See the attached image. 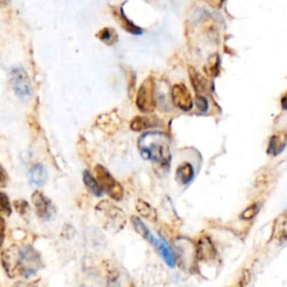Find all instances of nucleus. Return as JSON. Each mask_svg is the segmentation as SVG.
Returning a JSON list of instances; mask_svg holds the SVG:
<instances>
[{
  "label": "nucleus",
  "mask_w": 287,
  "mask_h": 287,
  "mask_svg": "<svg viewBox=\"0 0 287 287\" xmlns=\"http://www.w3.org/2000/svg\"><path fill=\"white\" fill-rule=\"evenodd\" d=\"M152 245H154L156 247V249L158 250L159 255L162 256V258L164 259V262L166 263L167 266H169L170 268H173L176 265V256L173 251L172 248L168 246V244L165 241L163 238L161 239H156L154 240V242Z\"/></svg>",
  "instance_id": "ddd939ff"
},
{
  "label": "nucleus",
  "mask_w": 287,
  "mask_h": 287,
  "mask_svg": "<svg viewBox=\"0 0 287 287\" xmlns=\"http://www.w3.org/2000/svg\"><path fill=\"white\" fill-rule=\"evenodd\" d=\"M9 83L21 101L27 102L32 98V85L28 74L21 66H14L9 74Z\"/></svg>",
  "instance_id": "7ed1b4c3"
},
{
  "label": "nucleus",
  "mask_w": 287,
  "mask_h": 287,
  "mask_svg": "<svg viewBox=\"0 0 287 287\" xmlns=\"http://www.w3.org/2000/svg\"><path fill=\"white\" fill-rule=\"evenodd\" d=\"M97 37L99 38V41L107 44L109 46L114 45V44L118 42L117 32L113 28H110V27H104V28L99 31L97 33Z\"/></svg>",
  "instance_id": "5701e85b"
},
{
  "label": "nucleus",
  "mask_w": 287,
  "mask_h": 287,
  "mask_svg": "<svg viewBox=\"0 0 287 287\" xmlns=\"http://www.w3.org/2000/svg\"><path fill=\"white\" fill-rule=\"evenodd\" d=\"M28 181L31 185L43 186L47 181V169L42 164H36L28 172Z\"/></svg>",
  "instance_id": "f3484780"
},
{
  "label": "nucleus",
  "mask_w": 287,
  "mask_h": 287,
  "mask_svg": "<svg viewBox=\"0 0 287 287\" xmlns=\"http://www.w3.org/2000/svg\"><path fill=\"white\" fill-rule=\"evenodd\" d=\"M189 74H190V80L191 83L194 88L196 96H203L208 92V81L206 80L204 76L201 75V73L198 71H196L194 68L189 69Z\"/></svg>",
  "instance_id": "dca6fc26"
},
{
  "label": "nucleus",
  "mask_w": 287,
  "mask_h": 287,
  "mask_svg": "<svg viewBox=\"0 0 287 287\" xmlns=\"http://www.w3.org/2000/svg\"><path fill=\"white\" fill-rule=\"evenodd\" d=\"M120 119L117 114L114 113H107L102 114L100 118L98 119V126L104 131H114L119 128Z\"/></svg>",
  "instance_id": "aec40b11"
},
{
  "label": "nucleus",
  "mask_w": 287,
  "mask_h": 287,
  "mask_svg": "<svg viewBox=\"0 0 287 287\" xmlns=\"http://www.w3.org/2000/svg\"><path fill=\"white\" fill-rule=\"evenodd\" d=\"M259 204L258 203H253L251 204L250 207H248L247 209H245L244 211L241 212L240 214V218L242 220H251L252 218H255L256 217V214L258 213L259 211Z\"/></svg>",
  "instance_id": "a878e982"
},
{
  "label": "nucleus",
  "mask_w": 287,
  "mask_h": 287,
  "mask_svg": "<svg viewBox=\"0 0 287 287\" xmlns=\"http://www.w3.org/2000/svg\"><path fill=\"white\" fill-rule=\"evenodd\" d=\"M136 106L144 113H151L156 107L155 82L153 78H147L142 82L136 96Z\"/></svg>",
  "instance_id": "20e7f679"
},
{
  "label": "nucleus",
  "mask_w": 287,
  "mask_h": 287,
  "mask_svg": "<svg viewBox=\"0 0 287 287\" xmlns=\"http://www.w3.org/2000/svg\"><path fill=\"white\" fill-rule=\"evenodd\" d=\"M112 15H113V17L116 18V20L118 21V24L121 27H123L125 31L130 33V34L139 35L142 33V30L140 28V27H138L137 25L132 23L131 20L127 18V16L125 15V13L123 12V9H121V8L113 7L112 8Z\"/></svg>",
  "instance_id": "4468645a"
},
{
  "label": "nucleus",
  "mask_w": 287,
  "mask_h": 287,
  "mask_svg": "<svg viewBox=\"0 0 287 287\" xmlns=\"http://www.w3.org/2000/svg\"><path fill=\"white\" fill-rule=\"evenodd\" d=\"M42 266L41 255L31 246H27L20 250L19 276L30 278L34 276Z\"/></svg>",
  "instance_id": "423d86ee"
},
{
  "label": "nucleus",
  "mask_w": 287,
  "mask_h": 287,
  "mask_svg": "<svg viewBox=\"0 0 287 287\" xmlns=\"http://www.w3.org/2000/svg\"><path fill=\"white\" fill-rule=\"evenodd\" d=\"M287 144V134L285 131L276 132L275 135L270 137L267 153L272 156H278L279 154L283 153Z\"/></svg>",
  "instance_id": "f8f14e48"
},
{
  "label": "nucleus",
  "mask_w": 287,
  "mask_h": 287,
  "mask_svg": "<svg viewBox=\"0 0 287 287\" xmlns=\"http://www.w3.org/2000/svg\"><path fill=\"white\" fill-rule=\"evenodd\" d=\"M250 273L248 272V270H244V273H242V275H241V278H240V280H239V283H240V285L242 286V287H245L246 285H248V283H249L250 281Z\"/></svg>",
  "instance_id": "2f4dec72"
},
{
  "label": "nucleus",
  "mask_w": 287,
  "mask_h": 287,
  "mask_svg": "<svg viewBox=\"0 0 287 287\" xmlns=\"http://www.w3.org/2000/svg\"><path fill=\"white\" fill-rule=\"evenodd\" d=\"M172 99L176 107L182 111H190L193 107V98L187 88L182 84H175L172 89Z\"/></svg>",
  "instance_id": "9d476101"
},
{
  "label": "nucleus",
  "mask_w": 287,
  "mask_h": 287,
  "mask_svg": "<svg viewBox=\"0 0 287 287\" xmlns=\"http://www.w3.org/2000/svg\"><path fill=\"white\" fill-rule=\"evenodd\" d=\"M95 172L98 183L101 186L102 191L106 192L113 200L120 201L124 196V189L119 182L116 181L113 176L102 165H96Z\"/></svg>",
  "instance_id": "39448f33"
},
{
  "label": "nucleus",
  "mask_w": 287,
  "mask_h": 287,
  "mask_svg": "<svg viewBox=\"0 0 287 287\" xmlns=\"http://www.w3.org/2000/svg\"><path fill=\"white\" fill-rule=\"evenodd\" d=\"M194 179V168L190 163L180 164L175 172V180L181 185H189Z\"/></svg>",
  "instance_id": "2eb2a0df"
},
{
  "label": "nucleus",
  "mask_w": 287,
  "mask_h": 287,
  "mask_svg": "<svg viewBox=\"0 0 287 287\" xmlns=\"http://www.w3.org/2000/svg\"><path fill=\"white\" fill-rule=\"evenodd\" d=\"M157 119L153 116H148V117H139L137 116L134 119L130 121V128L134 131H142L148 128H153V127L157 126Z\"/></svg>",
  "instance_id": "6ab92c4d"
},
{
  "label": "nucleus",
  "mask_w": 287,
  "mask_h": 287,
  "mask_svg": "<svg viewBox=\"0 0 287 287\" xmlns=\"http://www.w3.org/2000/svg\"><path fill=\"white\" fill-rule=\"evenodd\" d=\"M195 255H196V261L200 262L214 261L215 257L218 255V252L209 237L204 236L197 241V244L195 246Z\"/></svg>",
  "instance_id": "9b49d317"
},
{
  "label": "nucleus",
  "mask_w": 287,
  "mask_h": 287,
  "mask_svg": "<svg viewBox=\"0 0 287 287\" xmlns=\"http://www.w3.org/2000/svg\"><path fill=\"white\" fill-rule=\"evenodd\" d=\"M204 71H206L207 75L209 76H217L220 72V59L218 54H213L209 58L208 63L204 66Z\"/></svg>",
  "instance_id": "b1692460"
},
{
  "label": "nucleus",
  "mask_w": 287,
  "mask_h": 287,
  "mask_svg": "<svg viewBox=\"0 0 287 287\" xmlns=\"http://www.w3.org/2000/svg\"><path fill=\"white\" fill-rule=\"evenodd\" d=\"M83 182L87 186V189L89 190L93 195L102 196L103 191L101 189V186L99 185L97 179L93 178V175L89 172V170H84L83 172Z\"/></svg>",
  "instance_id": "4be33fe9"
},
{
  "label": "nucleus",
  "mask_w": 287,
  "mask_h": 287,
  "mask_svg": "<svg viewBox=\"0 0 287 287\" xmlns=\"http://www.w3.org/2000/svg\"><path fill=\"white\" fill-rule=\"evenodd\" d=\"M41 283H42L41 280L30 281V283H25V281H18V283H16L13 287H44Z\"/></svg>",
  "instance_id": "c85d7f7f"
},
{
  "label": "nucleus",
  "mask_w": 287,
  "mask_h": 287,
  "mask_svg": "<svg viewBox=\"0 0 287 287\" xmlns=\"http://www.w3.org/2000/svg\"><path fill=\"white\" fill-rule=\"evenodd\" d=\"M280 104H281V108H283L284 110H287V92L284 95V97L281 98V100H280Z\"/></svg>",
  "instance_id": "473e14b6"
},
{
  "label": "nucleus",
  "mask_w": 287,
  "mask_h": 287,
  "mask_svg": "<svg viewBox=\"0 0 287 287\" xmlns=\"http://www.w3.org/2000/svg\"><path fill=\"white\" fill-rule=\"evenodd\" d=\"M20 250L18 246H12L2 253L3 267L10 278H16L19 276Z\"/></svg>",
  "instance_id": "1a4fd4ad"
},
{
  "label": "nucleus",
  "mask_w": 287,
  "mask_h": 287,
  "mask_svg": "<svg viewBox=\"0 0 287 287\" xmlns=\"http://www.w3.org/2000/svg\"><path fill=\"white\" fill-rule=\"evenodd\" d=\"M0 213L7 215V217L12 214V206H10L9 197L4 192H0Z\"/></svg>",
  "instance_id": "393cba45"
},
{
  "label": "nucleus",
  "mask_w": 287,
  "mask_h": 287,
  "mask_svg": "<svg viewBox=\"0 0 287 287\" xmlns=\"http://www.w3.org/2000/svg\"><path fill=\"white\" fill-rule=\"evenodd\" d=\"M136 210L138 214L142 217L144 219L148 220L150 222H156L157 221V211L156 209L152 207L150 203H147L146 201L141 200H137L136 202Z\"/></svg>",
  "instance_id": "a211bd4d"
},
{
  "label": "nucleus",
  "mask_w": 287,
  "mask_h": 287,
  "mask_svg": "<svg viewBox=\"0 0 287 287\" xmlns=\"http://www.w3.org/2000/svg\"><path fill=\"white\" fill-rule=\"evenodd\" d=\"M138 148L142 158L152 161L159 168L168 169L170 163L169 139L161 131H148L138 139Z\"/></svg>",
  "instance_id": "f257e3e1"
},
{
  "label": "nucleus",
  "mask_w": 287,
  "mask_h": 287,
  "mask_svg": "<svg viewBox=\"0 0 287 287\" xmlns=\"http://www.w3.org/2000/svg\"><path fill=\"white\" fill-rule=\"evenodd\" d=\"M131 223H132V227H134L136 233L141 236L144 239L147 240L148 242H151L153 244L154 240H155V237H154L151 233V230L148 229L147 225L141 221V219L139 217H136V215H132L131 217Z\"/></svg>",
  "instance_id": "412c9836"
},
{
  "label": "nucleus",
  "mask_w": 287,
  "mask_h": 287,
  "mask_svg": "<svg viewBox=\"0 0 287 287\" xmlns=\"http://www.w3.org/2000/svg\"><path fill=\"white\" fill-rule=\"evenodd\" d=\"M37 217L43 221H51L55 217V207L49 198L44 195L41 191H35L32 195Z\"/></svg>",
  "instance_id": "6e6552de"
},
{
  "label": "nucleus",
  "mask_w": 287,
  "mask_h": 287,
  "mask_svg": "<svg viewBox=\"0 0 287 287\" xmlns=\"http://www.w3.org/2000/svg\"><path fill=\"white\" fill-rule=\"evenodd\" d=\"M5 229H6V223H5V220L3 219L2 215H0V249H2V247L4 245Z\"/></svg>",
  "instance_id": "7c9ffc66"
},
{
  "label": "nucleus",
  "mask_w": 287,
  "mask_h": 287,
  "mask_svg": "<svg viewBox=\"0 0 287 287\" xmlns=\"http://www.w3.org/2000/svg\"><path fill=\"white\" fill-rule=\"evenodd\" d=\"M8 183V175L6 170L0 165V187H5Z\"/></svg>",
  "instance_id": "c756f323"
},
{
  "label": "nucleus",
  "mask_w": 287,
  "mask_h": 287,
  "mask_svg": "<svg viewBox=\"0 0 287 287\" xmlns=\"http://www.w3.org/2000/svg\"><path fill=\"white\" fill-rule=\"evenodd\" d=\"M96 211L101 220L103 228L110 233H118L125 227L126 214L123 210L109 201H102L97 206Z\"/></svg>",
  "instance_id": "f03ea898"
},
{
  "label": "nucleus",
  "mask_w": 287,
  "mask_h": 287,
  "mask_svg": "<svg viewBox=\"0 0 287 287\" xmlns=\"http://www.w3.org/2000/svg\"><path fill=\"white\" fill-rule=\"evenodd\" d=\"M174 248L182 266L186 269H192L196 259L195 246L193 245V242L187 238H179L174 241Z\"/></svg>",
  "instance_id": "0eeeda50"
},
{
  "label": "nucleus",
  "mask_w": 287,
  "mask_h": 287,
  "mask_svg": "<svg viewBox=\"0 0 287 287\" xmlns=\"http://www.w3.org/2000/svg\"><path fill=\"white\" fill-rule=\"evenodd\" d=\"M14 206H15L16 210H17V212H19L21 215H24V214L30 210L28 203H27V202L24 201V200L15 201V202H14Z\"/></svg>",
  "instance_id": "cd10ccee"
},
{
  "label": "nucleus",
  "mask_w": 287,
  "mask_h": 287,
  "mask_svg": "<svg viewBox=\"0 0 287 287\" xmlns=\"http://www.w3.org/2000/svg\"><path fill=\"white\" fill-rule=\"evenodd\" d=\"M195 104L197 109L200 110V112H206L209 109V102L203 96H196L195 97Z\"/></svg>",
  "instance_id": "bb28decb"
}]
</instances>
